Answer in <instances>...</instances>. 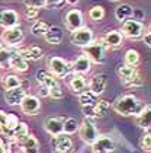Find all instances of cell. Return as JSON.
<instances>
[{"label": "cell", "mask_w": 151, "mask_h": 153, "mask_svg": "<svg viewBox=\"0 0 151 153\" xmlns=\"http://www.w3.org/2000/svg\"><path fill=\"white\" fill-rule=\"evenodd\" d=\"M145 108V105L139 101L135 95H124V96H119L113 102V109L115 112H118L119 115H124V117H131V115H139L142 112V109Z\"/></svg>", "instance_id": "6da1fadb"}, {"label": "cell", "mask_w": 151, "mask_h": 153, "mask_svg": "<svg viewBox=\"0 0 151 153\" xmlns=\"http://www.w3.org/2000/svg\"><path fill=\"white\" fill-rule=\"evenodd\" d=\"M106 45L103 44V41H93L90 45L83 48V54L90 60L92 63L96 64H102L106 60Z\"/></svg>", "instance_id": "7a4b0ae2"}, {"label": "cell", "mask_w": 151, "mask_h": 153, "mask_svg": "<svg viewBox=\"0 0 151 153\" xmlns=\"http://www.w3.org/2000/svg\"><path fill=\"white\" fill-rule=\"evenodd\" d=\"M121 34L127 36L129 39H139L144 36V25L141 21H137L134 18L127 19L125 22H122V28H121Z\"/></svg>", "instance_id": "3957f363"}, {"label": "cell", "mask_w": 151, "mask_h": 153, "mask_svg": "<svg viewBox=\"0 0 151 153\" xmlns=\"http://www.w3.org/2000/svg\"><path fill=\"white\" fill-rule=\"evenodd\" d=\"M48 70L54 77H66L71 73V64L61 57H51L48 59Z\"/></svg>", "instance_id": "277c9868"}, {"label": "cell", "mask_w": 151, "mask_h": 153, "mask_svg": "<svg viewBox=\"0 0 151 153\" xmlns=\"http://www.w3.org/2000/svg\"><path fill=\"white\" fill-rule=\"evenodd\" d=\"M79 134H80L81 140L84 141L86 144L92 146L93 143L96 141V139L99 137V133L96 130L94 121L90 120V118H84L80 123V126H79Z\"/></svg>", "instance_id": "5b68a950"}, {"label": "cell", "mask_w": 151, "mask_h": 153, "mask_svg": "<svg viewBox=\"0 0 151 153\" xmlns=\"http://www.w3.org/2000/svg\"><path fill=\"white\" fill-rule=\"evenodd\" d=\"M70 41H71V44H74L77 47L84 48V47H87V45H90L93 41H94V34H93V31L90 28L83 26L80 29L71 32Z\"/></svg>", "instance_id": "8992f818"}, {"label": "cell", "mask_w": 151, "mask_h": 153, "mask_svg": "<svg viewBox=\"0 0 151 153\" xmlns=\"http://www.w3.org/2000/svg\"><path fill=\"white\" fill-rule=\"evenodd\" d=\"M51 149L54 153H71L73 152V141L69 134H58L51 139Z\"/></svg>", "instance_id": "52a82bcc"}, {"label": "cell", "mask_w": 151, "mask_h": 153, "mask_svg": "<svg viewBox=\"0 0 151 153\" xmlns=\"http://www.w3.org/2000/svg\"><path fill=\"white\" fill-rule=\"evenodd\" d=\"M115 150V141L108 134H99V137L92 144L93 153H112Z\"/></svg>", "instance_id": "ba28073f"}, {"label": "cell", "mask_w": 151, "mask_h": 153, "mask_svg": "<svg viewBox=\"0 0 151 153\" xmlns=\"http://www.w3.org/2000/svg\"><path fill=\"white\" fill-rule=\"evenodd\" d=\"M64 22H66V28L70 29L71 32L73 31H77L84 26V18H83V13L79 9H71L66 13L64 16Z\"/></svg>", "instance_id": "9c48e42d"}, {"label": "cell", "mask_w": 151, "mask_h": 153, "mask_svg": "<svg viewBox=\"0 0 151 153\" xmlns=\"http://www.w3.org/2000/svg\"><path fill=\"white\" fill-rule=\"evenodd\" d=\"M1 39L4 41V44H7L9 47H19V44L23 41V31L21 26H15L4 29L1 34Z\"/></svg>", "instance_id": "30bf717a"}, {"label": "cell", "mask_w": 151, "mask_h": 153, "mask_svg": "<svg viewBox=\"0 0 151 153\" xmlns=\"http://www.w3.org/2000/svg\"><path fill=\"white\" fill-rule=\"evenodd\" d=\"M64 120L66 118L63 117H48L44 121V128L52 137H55L58 134H63L64 133Z\"/></svg>", "instance_id": "8fae6325"}, {"label": "cell", "mask_w": 151, "mask_h": 153, "mask_svg": "<svg viewBox=\"0 0 151 153\" xmlns=\"http://www.w3.org/2000/svg\"><path fill=\"white\" fill-rule=\"evenodd\" d=\"M21 109H22L23 114H26V115H35V114H38L39 109H41V101H39V98L35 96V95H26L25 99L22 101V104H21Z\"/></svg>", "instance_id": "7c38bea8"}, {"label": "cell", "mask_w": 151, "mask_h": 153, "mask_svg": "<svg viewBox=\"0 0 151 153\" xmlns=\"http://www.w3.org/2000/svg\"><path fill=\"white\" fill-rule=\"evenodd\" d=\"M0 26L4 29L19 26V15L12 9H1L0 10Z\"/></svg>", "instance_id": "4fadbf2b"}, {"label": "cell", "mask_w": 151, "mask_h": 153, "mask_svg": "<svg viewBox=\"0 0 151 153\" xmlns=\"http://www.w3.org/2000/svg\"><path fill=\"white\" fill-rule=\"evenodd\" d=\"M116 73H118V77L121 79V82L124 83L125 86H128L131 82H134V79L139 76L137 67H132V66H128V64L119 66L116 69Z\"/></svg>", "instance_id": "5bb4252c"}, {"label": "cell", "mask_w": 151, "mask_h": 153, "mask_svg": "<svg viewBox=\"0 0 151 153\" xmlns=\"http://www.w3.org/2000/svg\"><path fill=\"white\" fill-rule=\"evenodd\" d=\"M106 85H108V76L105 73H99V74H94L90 82H89V91L93 95L99 96L105 92L106 89Z\"/></svg>", "instance_id": "9a60e30c"}, {"label": "cell", "mask_w": 151, "mask_h": 153, "mask_svg": "<svg viewBox=\"0 0 151 153\" xmlns=\"http://www.w3.org/2000/svg\"><path fill=\"white\" fill-rule=\"evenodd\" d=\"M90 70H92V61L87 59L84 54L79 56L71 63V71L74 74H87Z\"/></svg>", "instance_id": "2e32d148"}, {"label": "cell", "mask_w": 151, "mask_h": 153, "mask_svg": "<svg viewBox=\"0 0 151 153\" xmlns=\"http://www.w3.org/2000/svg\"><path fill=\"white\" fill-rule=\"evenodd\" d=\"M18 54H21L25 60H31V61H36V60H39L42 57V54H44V51H42V48L38 47V45H32V47H16L15 50Z\"/></svg>", "instance_id": "e0dca14e"}, {"label": "cell", "mask_w": 151, "mask_h": 153, "mask_svg": "<svg viewBox=\"0 0 151 153\" xmlns=\"http://www.w3.org/2000/svg\"><path fill=\"white\" fill-rule=\"evenodd\" d=\"M102 41L108 48H118L122 45V41H124V35L121 34V31H108L103 36H102Z\"/></svg>", "instance_id": "ac0fdd59"}, {"label": "cell", "mask_w": 151, "mask_h": 153, "mask_svg": "<svg viewBox=\"0 0 151 153\" xmlns=\"http://www.w3.org/2000/svg\"><path fill=\"white\" fill-rule=\"evenodd\" d=\"M69 86L74 94L80 95V94H83V92L87 91L89 83H87L86 77H84L83 74H73V76L69 79Z\"/></svg>", "instance_id": "d6986e66"}, {"label": "cell", "mask_w": 151, "mask_h": 153, "mask_svg": "<svg viewBox=\"0 0 151 153\" xmlns=\"http://www.w3.org/2000/svg\"><path fill=\"white\" fill-rule=\"evenodd\" d=\"M21 147L23 153H39V141L36 140V137L32 134H28L26 137L16 141Z\"/></svg>", "instance_id": "ffe728a7"}, {"label": "cell", "mask_w": 151, "mask_h": 153, "mask_svg": "<svg viewBox=\"0 0 151 153\" xmlns=\"http://www.w3.org/2000/svg\"><path fill=\"white\" fill-rule=\"evenodd\" d=\"M26 96V91L25 88H16V89H12V91H6L4 94V101L9 104V105H21L22 101Z\"/></svg>", "instance_id": "44dd1931"}, {"label": "cell", "mask_w": 151, "mask_h": 153, "mask_svg": "<svg viewBox=\"0 0 151 153\" xmlns=\"http://www.w3.org/2000/svg\"><path fill=\"white\" fill-rule=\"evenodd\" d=\"M35 79L36 82L39 83V86H45L48 89H52L54 86L60 85L57 80V77H54L49 71H45V70H38L36 74H35Z\"/></svg>", "instance_id": "7402d4cb"}, {"label": "cell", "mask_w": 151, "mask_h": 153, "mask_svg": "<svg viewBox=\"0 0 151 153\" xmlns=\"http://www.w3.org/2000/svg\"><path fill=\"white\" fill-rule=\"evenodd\" d=\"M44 38H45V41L48 42V44L58 45V44H61V42H63L64 34H63V29H61L60 26L52 25V26H49V28H48V31H46V34L44 35Z\"/></svg>", "instance_id": "603a6c76"}, {"label": "cell", "mask_w": 151, "mask_h": 153, "mask_svg": "<svg viewBox=\"0 0 151 153\" xmlns=\"http://www.w3.org/2000/svg\"><path fill=\"white\" fill-rule=\"evenodd\" d=\"M10 69H13L15 71H18V73H25V71L28 70V60H25L21 56V54H18L15 50H13V56H12L10 59Z\"/></svg>", "instance_id": "cb8c5ba5"}, {"label": "cell", "mask_w": 151, "mask_h": 153, "mask_svg": "<svg viewBox=\"0 0 151 153\" xmlns=\"http://www.w3.org/2000/svg\"><path fill=\"white\" fill-rule=\"evenodd\" d=\"M134 16V7L131 4L122 3L115 9V18L119 22H125L127 19H131Z\"/></svg>", "instance_id": "d4e9b609"}, {"label": "cell", "mask_w": 151, "mask_h": 153, "mask_svg": "<svg viewBox=\"0 0 151 153\" xmlns=\"http://www.w3.org/2000/svg\"><path fill=\"white\" fill-rule=\"evenodd\" d=\"M137 126L144 130H151V106H145L142 112L137 115Z\"/></svg>", "instance_id": "484cf974"}, {"label": "cell", "mask_w": 151, "mask_h": 153, "mask_svg": "<svg viewBox=\"0 0 151 153\" xmlns=\"http://www.w3.org/2000/svg\"><path fill=\"white\" fill-rule=\"evenodd\" d=\"M3 89L4 91H12V89H16V88H21L22 86V80L21 77H18L16 74H9L3 79Z\"/></svg>", "instance_id": "4316f807"}, {"label": "cell", "mask_w": 151, "mask_h": 153, "mask_svg": "<svg viewBox=\"0 0 151 153\" xmlns=\"http://www.w3.org/2000/svg\"><path fill=\"white\" fill-rule=\"evenodd\" d=\"M29 134V130H28V126L25 124V123H19L16 127H15V130L12 131V140L15 141H19L21 139H23V137H26Z\"/></svg>", "instance_id": "83f0119b"}, {"label": "cell", "mask_w": 151, "mask_h": 153, "mask_svg": "<svg viewBox=\"0 0 151 153\" xmlns=\"http://www.w3.org/2000/svg\"><path fill=\"white\" fill-rule=\"evenodd\" d=\"M110 109V104L106 101V99H99L96 104H94V114L96 118H102L103 115H106V112Z\"/></svg>", "instance_id": "f1b7e54d"}, {"label": "cell", "mask_w": 151, "mask_h": 153, "mask_svg": "<svg viewBox=\"0 0 151 153\" xmlns=\"http://www.w3.org/2000/svg\"><path fill=\"white\" fill-rule=\"evenodd\" d=\"M48 28H49V25L46 22H44V21H35L32 24V26H31V32L35 36H41V35H45Z\"/></svg>", "instance_id": "f546056e"}, {"label": "cell", "mask_w": 151, "mask_h": 153, "mask_svg": "<svg viewBox=\"0 0 151 153\" xmlns=\"http://www.w3.org/2000/svg\"><path fill=\"white\" fill-rule=\"evenodd\" d=\"M79 102L81 106H87V105H94L97 102V96L93 95L90 91H86L83 94L79 95Z\"/></svg>", "instance_id": "4dcf8cb0"}, {"label": "cell", "mask_w": 151, "mask_h": 153, "mask_svg": "<svg viewBox=\"0 0 151 153\" xmlns=\"http://www.w3.org/2000/svg\"><path fill=\"white\" fill-rule=\"evenodd\" d=\"M79 123H77V120L73 117H69L64 120V134H74L76 131H79Z\"/></svg>", "instance_id": "1f68e13d"}, {"label": "cell", "mask_w": 151, "mask_h": 153, "mask_svg": "<svg viewBox=\"0 0 151 153\" xmlns=\"http://www.w3.org/2000/svg\"><path fill=\"white\" fill-rule=\"evenodd\" d=\"M125 64L128 66H132V67H137L139 64V53L137 50H128L125 53Z\"/></svg>", "instance_id": "d6a6232c"}, {"label": "cell", "mask_w": 151, "mask_h": 153, "mask_svg": "<svg viewBox=\"0 0 151 153\" xmlns=\"http://www.w3.org/2000/svg\"><path fill=\"white\" fill-rule=\"evenodd\" d=\"M89 18L94 22H100L105 18V7L103 6H93L89 10Z\"/></svg>", "instance_id": "836d02e7"}, {"label": "cell", "mask_w": 151, "mask_h": 153, "mask_svg": "<svg viewBox=\"0 0 151 153\" xmlns=\"http://www.w3.org/2000/svg\"><path fill=\"white\" fill-rule=\"evenodd\" d=\"M13 56V50L10 48H0V67H6L10 64V59Z\"/></svg>", "instance_id": "e575fe53"}, {"label": "cell", "mask_w": 151, "mask_h": 153, "mask_svg": "<svg viewBox=\"0 0 151 153\" xmlns=\"http://www.w3.org/2000/svg\"><path fill=\"white\" fill-rule=\"evenodd\" d=\"M139 147L144 152H151V134L150 133H145L144 136H141V139H139Z\"/></svg>", "instance_id": "d590c367"}, {"label": "cell", "mask_w": 151, "mask_h": 153, "mask_svg": "<svg viewBox=\"0 0 151 153\" xmlns=\"http://www.w3.org/2000/svg\"><path fill=\"white\" fill-rule=\"evenodd\" d=\"M23 3L26 7H35V9L46 7V0H25Z\"/></svg>", "instance_id": "8d00e7d4"}, {"label": "cell", "mask_w": 151, "mask_h": 153, "mask_svg": "<svg viewBox=\"0 0 151 153\" xmlns=\"http://www.w3.org/2000/svg\"><path fill=\"white\" fill-rule=\"evenodd\" d=\"M49 96L52 98V99H63L64 98V92H63V88L57 85V86H54L52 89H49Z\"/></svg>", "instance_id": "74e56055"}, {"label": "cell", "mask_w": 151, "mask_h": 153, "mask_svg": "<svg viewBox=\"0 0 151 153\" xmlns=\"http://www.w3.org/2000/svg\"><path fill=\"white\" fill-rule=\"evenodd\" d=\"M6 127H7V114L4 111H0V134L6 136Z\"/></svg>", "instance_id": "f35d334b"}, {"label": "cell", "mask_w": 151, "mask_h": 153, "mask_svg": "<svg viewBox=\"0 0 151 153\" xmlns=\"http://www.w3.org/2000/svg\"><path fill=\"white\" fill-rule=\"evenodd\" d=\"M81 112H83L84 118H90V120H94V118H96V114H94V105L81 106Z\"/></svg>", "instance_id": "ab89813d"}, {"label": "cell", "mask_w": 151, "mask_h": 153, "mask_svg": "<svg viewBox=\"0 0 151 153\" xmlns=\"http://www.w3.org/2000/svg\"><path fill=\"white\" fill-rule=\"evenodd\" d=\"M0 153H10V143L4 136L0 137Z\"/></svg>", "instance_id": "60d3db41"}, {"label": "cell", "mask_w": 151, "mask_h": 153, "mask_svg": "<svg viewBox=\"0 0 151 153\" xmlns=\"http://www.w3.org/2000/svg\"><path fill=\"white\" fill-rule=\"evenodd\" d=\"M39 13V9H35V7H26L25 9V16L28 19H35Z\"/></svg>", "instance_id": "b9f144b4"}, {"label": "cell", "mask_w": 151, "mask_h": 153, "mask_svg": "<svg viewBox=\"0 0 151 153\" xmlns=\"http://www.w3.org/2000/svg\"><path fill=\"white\" fill-rule=\"evenodd\" d=\"M142 85H144V79L141 76H138V77L134 79V82H131L128 85V88H141Z\"/></svg>", "instance_id": "7bdbcfd3"}, {"label": "cell", "mask_w": 151, "mask_h": 153, "mask_svg": "<svg viewBox=\"0 0 151 153\" xmlns=\"http://www.w3.org/2000/svg\"><path fill=\"white\" fill-rule=\"evenodd\" d=\"M142 41H144V44H145L147 47L151 48V32H150V31L144 34V36H142Z\"/></svg>", "instance_id": "ee69618b"}, {"label": "cell", "mask_w": 151, "mask_h": 153, "mask_svg": "<svg viewBox=\"0 0 151 153\" xmlns=\"http://www.w3.org/2000/svg\"><path fill=\"white\" fill-rule=\"evenodd\" d=\"M38 94L41 98H46V96H49V89L45 88V86H39V91H38Z\"/></svg>", "instance_id": "f6af8a7d"}, {"label": "cell", "mask_w": 151, "mask_h": 153, "mask_svg": "<svg viewBox=\"0 0 151 153\" xmlns=\"http://www.w3.org/2000/svg\"><path fill=\"white\" fill-rule=\"evenodd\" d=\"M66 1H67L69 4H76V3H77L79 0H66Z\"/></svg>", "instance_id": "bcb514c9"}, {"label": "cell", "mask_w": 151, "mask_h": 153, "mask_svg": "<svg viewBox=\"0 0 151 153\" xmlns=\"http://www.w3.org/2000/svg\"><path fill=\"white\" fill-rule=\"evenodd\" d=\"M109 1H119V0H109Z\"/></svg>", "instance_id": "7dc6e473"}, {"label": "cell", "mask_w": 151, "mask_h": 153, "mask_svg": "<svg viewBox=\"0 0 151 153\" xmlns=\"http://www.w3.org/2000/svg\"><path fill=\"white\" fill-rule=\"evenodd\" d=\"M148 31H150V32H151V24H150V28H148Z\"/></svg>", "instance_id": "c3c4849f"}, {"label": "cell", "mask_w": 151, "mask_h": 153, "mask_svg": "<svg viewBox=\"0 0 151 153\" xmlns=\"http://www.w3.org/2000/svg\"><path fill=\"white\" fill-rule=\"evenodd\" d=\"M0 38H1V36H0Z\"/></svg>", "instance_id": "681fc988"}]
</instances>
